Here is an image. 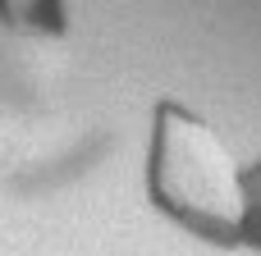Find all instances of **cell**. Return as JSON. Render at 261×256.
Here are the masks:
<instances>
[{"instance_id": "obj_1", "label": "cell", "mask_w": 261, "mask_h": 256, "mask_svg": "<svg viewBox=\"0 0 261 256\" xmlns=\"http://www.w3.org/2000/svg\"><path fill=\"white\" fill-rule=\"evenodd\" d=\"M239 169L220 128L184 101L161 96L147 115L142 197L147 206L202 247L234 252L239 229Z\"/></svg>"}, {"instance_id": "obj_2", "label": "cell", "mask_w": 261, "mask_h": 256, "mask_svg": "<svg viewBox=\"0 0 261 256\" xmlns=\"http://www.w3.org/2000/svg\"><path fill=\"white\" fill-rule=\"evenodd\" d=\"M0 27L14 37L64 41L73 27V5L69 0H0Z\"/></svg>"}, {"instance_id": "obj_3", "label": "cell", "mask_w": 261, "mask_h": 256, "mask_svg": "<svg viewBox=\"0 0 261 256\" xmlns=\"http://www.w3.org/2000/svg\"><path fill=\"white\" fill-rule=\"evenodd\" d=\"M234 252L261 256V156L239 169V229H234Z\"/></svg>"}]
</instances>
